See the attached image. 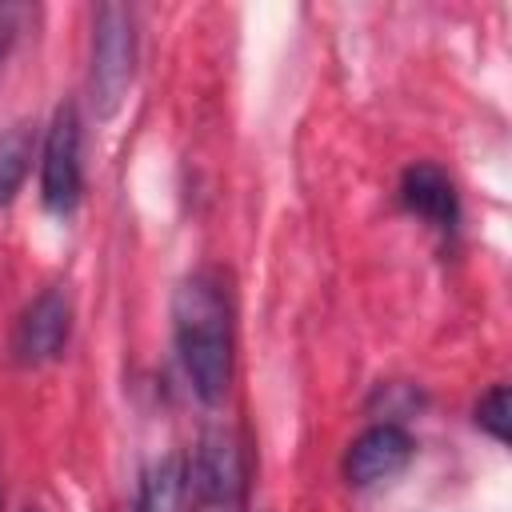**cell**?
Wrapping results in <instances>:
<instances>
[{"instance_id": "cell-1", "label": "cell", "mask_w": 512, "mask_h": 512, "mask_svg": "<svg viewBox=\"0 0 512 512\" xmlns=\"http://www.w3.org/2000/svg\"><path fill=\"white\" fill-rule=\"evenodd\" d=\"M172 344L196 400L224 404L236 372V328L220 268H196L172 288Z\"/></svg>"}, {"instance_id": "cell-2", "label": "cell", "mask_w": 512, "mask_h": 512, "mask_svg": "<svg viewBox=\"0 0 512 512\" xmlns=\"http://www.w3.org/2000/svg\"><path fill=\"white\" fill-rule=\"evenodd\" d=\"M136 80V16L128 4H100L92 12L88 44V104L96 120L120 112Z\"/></svg>"}, {"instance_id": "cell-3", "label": "cell", "mask_w": 512, "mask_h": 512, "mask_svg": "<svg viewBox=\"0 0 512 512\" xmlns=\"http://www.w3.org/2000/svg\"><path fill=\"white\" fill-rule=\"evenodd\" d=\"M184 484L192 512H244L248 456L228 424H212L200 432L196 448L184 456Z\"/></svg>"}, {"instance_id": "cell-4", "label": "cell", "mask_w": 512, "mask_h": 512, "mask_svg": "<svg viewBox=\"0 0 512 512\" xmlns=\"http://www.w3.org/2000/svg\"><path fill=\"white\" fill-rule=\"evenodd\" d=\"M84 124L72 100L56 104L40 140V200L48 212L68 216L84 196Z\"/></svg>"}, {"instance_id": "cell-5", "label": "cell", "mask_w": 512, "mask_h": 512, "mask_svg": "<svg viewBox=\"0 0 512 512\" xmlns=\"http://www.w3.org/2000/svg\"><path fill=\"white\" fill-rule=\"evenodd\" d=\"M68 336H72V300L64 288H44L24 304V312L12 324V340H8L12 364L44 368L64 356Z\"/></svg>"}, {"instance_id": "cell-6", "label": "cell", "mask_w": 512, "mask_h": 512, "mask_svg": "<svg viewBox=\"0 0 512 512\" xmlns=\"http://www.w3.org/2000/svg\"><path fill=\"white\" fill-rule=\"evenodd\" d=\"M416 452V440L412 432L400 424V420H380L372 428H364L348 448H344V480L352 488H372V484H384L392 476H400L408 468Z\"/></svg>"}, {"instance_id": "cell-7", "label": "cell", "mask_w": 512, "mask_h": 512, "mask_svg": "<svg viewBox=\"0 0 512 512\" xmlns=\"http://www.w3.org/2000/svg\"><path fill=\"white\" fill-rule=\"evenodd\" d=\"M400 204L408 216L424 220L428 228L436 232H456L460 224V196H456V184L452 176L432 164V160H416L400 172Z\"/></svg>"}, {"instance_id": "cell-8", "label": "cell", "mask_w": 512, "mask_h": 512, "mask_svg": "<svg viewBox=\"0 0 512 512\" xmlns=\"http://www.w3.org/2000/svg\"><path fill=\"white\" fill-rule=\"evenodd\" d=\"M36 160V124L32 120H12L0 128V208H8Z\"/></svg>"}, {"instance_id": "cell-9", "label": "cell", "mask_w": 512, "mask_h": 512, "mask_svg": "<svg viewBox=\"0 0 512 512\" xmlns=\"http://www.w3.org/2000/svg\"><path fill=\"white\" fill-rule=\"evenodd\" d=\"M188 504V484H184V456H164L144 472L136 512H180Z\"/></svg>"}, {"instance_id": "cell-10", "label": "cell", "mask_w": 512, "mask_h": 512, "mask_svg": "<svg viewBox=\"0 0 512 512\" xmlns=\"http://www.w3.org/2000/svg\"><path fill=\"white\" fill-rule=\"evenodd\" d=\"M476 424H480L492 440L508 444V384H492V388L480 396V404H476Z\"/></svg>"}, {"instance_id": "cell-11", "label": "cell", "mask_w": 512, "mask_h": 512, "mask_svg": "<svg viewBox=\"0 0 512 512\" xmlns=\"http://www.w3.org/2000/svg\"><path fill=\"white\" fill-rule=\"evenodd\" d=\"M12 36H16V24H12V8H0V72H4L8 48H12Z\"/></svg>"}, {"instance_id": "cell-12", "label": "cell", "mask_w": 512, "mask_h": 512, "mask_svg": "<svg viewBox=\"0 0 512 512\" xmlns=\"http://www.w3.org/2000/svg\"><path fill=\"white\" fill-rule=\"evenodd\" d=\"M24 512H44V508H24Z\"/></svg>"}, {"instance_id": "cell-13", "label": "cell", "mask_w": 512, "mask_h": 512, "mask_svg": "<svg viewBox=\"0 0 512 512\" xmlns=\"http://www.w3.org/2000/svg\"><path fill=\"white\" fill-rule=\"evenodd\" d=\"M132 512H136V508H132Z\"/></svg>"}]
</instances>
